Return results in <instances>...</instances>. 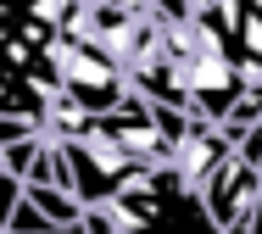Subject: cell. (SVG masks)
Returning <instances> with one entry per match:
<instances>
[{"label": "cell", "instance_id": "obj_1", "mask_svg": "<svg viewBox=\"0 0 262 234\" xmlns=\"http://www.w3.org/2000/svg\"><path fill=\"white\" fill-rule=\"evenodd\" d=\"M45 67H51L56 89H61V95H73V101H78L90 117L112 112V106L128 95V73H123L112 56H101L90 39L56 34L51 45H45Z\"/></svg>", "mask_w": 262, "mask_h": 234}, {"label": "cell", "instance_id": "obj_2", "mask_svg": "<svg viewBox=\"0 0 262 234\" xmlns=\"http://www.w3.org/2000/svg\"><path fill=\"white\" fill-rule=\"evenodd\" d=\"M61 156H67V184H73L78 206H101V201H112V195L128 184V173L140 168L123 145L106 139L95 123H90L78 139H61Z\"/></svg>", "mask_w": 262, "mask_h": 234}, {"label": "cell", "instance_id": "obj_3", "mask_svg": "<svg viewBox=\"0 0 262 234\" xmlns=\"http://www.w3.org/2000/svg\"><path fill=\"white\" fill-rule=\"evenodd\" d=\"M195 195H201V206H207L212 223L229 229V223H240V218L262 201V168L246 162V156H234V145H229V156L212 168V178L195 190Z\"/></svg>", "mask_w": 262, "mask_h": 234}, {"label": "cell", "instance_id": "obj_4", "mask_svg": "<svg viewBox=\"0 0 262 234\" xmlns=\"http://www.w3.org/2000/svg\"><path fill=\"white\" fill-rule=\"evenodd\" d=\"M223 156H229V134H223L217 123H207V117H190L184 134L167 145V173L179 178L184 190H201Z\"/></svg>", "mask_w": 262, "mask_h": 234}, {"label": "cell", "instance_id": "obj_5", "mask_svg": "<svg viewBox=\"0 0 262 234\" xmlns=\"http://www.w3.org/2000/svg\"><path fill=\"white\" fill-rule=\"evenodd\" d=\"M17 195H23V184L0 168V234H6V218H11V206H17Z\"/></svg>", "mask_w": 262, "mask_h": 234}, {"label": "cell", "instance_id": "obj_6", "mask_svg": "<svg viewBox=\"0 0 262 234\" xmlns=\"http://www.w3.org/2000/svg\"><path fill=\"white\" fill-rule=\"evenodd\" d=\"M251 6H257V11H262V0H251Z\"/></svg>", "mask_w": 262, "mask_h": 234}, {"label": "cell", "instance_id": "obj_7", "mask_svg": "<svg viewBox=\"0 0 262 234\" xmlns=\"http://www.w3.org/2000/svg\"><path fill=\"white\" fill-rule=\"evenodd\" d=\"M201 6H207V0H201Z\"/></svg>", "mask_w": 262, "mask_h": 234}]
</instances>
